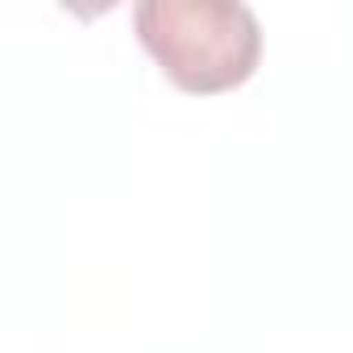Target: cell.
<instances>
[{"instance_id":"6da1fadb","label":"cell","mask_w":353,"mask_h":353,"mask_svg":"<svg viewBox=\"0 0 353 353\" xmlns=\"http://www.w3.org/2000/svg\"><path fill=\"white\" fill-rule=\"evenodd\" d=\"M133 30L162 75L192 96L241 88L262 59V26L237 0H141Z\"/></svg>"}]
</instances>
